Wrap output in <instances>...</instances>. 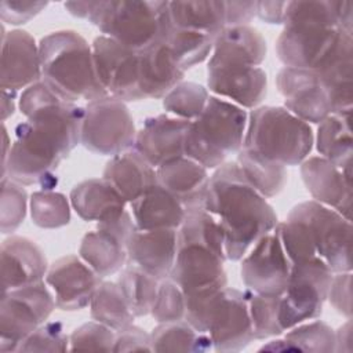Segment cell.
<instances>
[{"mask_svg":"<svg viewBox=\"0 0 353 353\" xmlns=\"http://www.w3.org/2000/svg\"><path fill=\"white\" fill-rule=\"evenodd\" d=\"M18 106L26 120L15 127L1 178L52 190L58 167L80 143L84 106L61 99L43 80L22 91Z\"/></svg>","mask_w":353,"mask_h":353,"instance_id":"cell-1","label":"cell"},{"mask_svg":"<svg viewBox=\"0 0 353 353\" xmlns=\"http://www.w3.org/2000/svg\"><path fill=\"white\" fill-rule=\"evenodd\" d=\"M203 207L222 228L229 261H240L279 222L273 207L248 183L236 161L215 168Z\"/></svg>","mask_w":353,"mask_h":353,"instance_id":"cell-2","label":"cell"},{"mask_svg":"<svg viewBox=\"0 0 353 353\" xmlns=\"http://www.w3.org/2000/svg\"><path fill=\"white\" fill-rule=\"evenodd\" d=\"M41 80L63 101L92 102L109 97L94 66L91 44L76 30L48 33L39 41Z\"/></svg>","mask_w":353,"mask_h":353,"instance_id":"cell-3","label":"cell"},{"mask_svg":"<svg viewBox=\"0 0 353 353\" xmlns=\"http://www.w3.org/2000/svg\"><path fill=\"white\" fill-rule=\"evenodd\" d=\"M248 121L245 109L230 101L210 95L201 114L189 123L183 141V156L207 170H215L244 143Z\"/></svg>","mask_w":353,"mask_h":353,"instance_id":"cell-4","label":"cell"},{"mask_svg":"<svg viewBox=\"0 0 353 353\" xmlns=\"http://www.w3.org/2000/svg\"><path fill=\"white\" fill-rule=\"evenodd\" d=\"M314 143L312 127L284 106H258L248 114L243 148L285 167L299 165Z\"/></svg>","mask_w":353,"mask_h":353,"instance_id":"cell-5","label":"cell"},{"mask_svg":"<svg viewBox=\"0 0 353 353\" xmlns=\"http://www.w3.org/2000/svg\"><path fill=\"white\" fill-rule=\"evenodd\" d=\"M185 320L210 335L215 352H240L254 341L245 292L237 288L226 285L210 296L186 298Z\"/></svg>","mask_w":353,"mask_h":353,"instance_id":"cell-6","label":"cell"},{"mask_svg":"<svg viewBox=\"0 0 353 353\" xmlns=\"http://www.w3.org/2000/svg\"><path fill=\"white\" fill-rule=\"evenodd\" d=\"M90 22L103 36L138 54L163 43L172 28L168 1L99 0Z\"/></svg>","mask_w":353,"mask_h":353,"instance_id":"cell-7","label":"cell"},{"mask_svg":"<svg viewBox=\"0 0 353 353\" xmlns=\"http://www.w3.org/2000/svg\"><path fill=\"white\" fill-rule=\"evenodd\" d=\"M347 51H353V36L338 28L285 25L276 40L277 58L285 68L320 72Z\"/></svg>","mask_w":353,"mask_h":353,"instance_id":"cell-8","label":"cell"},{"mask_svg":"<svg viewBox=\"0 0 353 353\" xmlns=\"http://www.w3.org/2000/svg\"><path fill=\"white\" fill-rule=\"evenodd\" d=\"M287 218L307 228L316 255L332 273L352 272V222L349 219L314 200L294 205Z\"/></svg>","mask_w":353,"mask_h":353,"instance_id":"cell-9","label":"cell"},{"mask_svg":"<svg viewBox=\"0 0 353 353\" xmlns=\"http://www.w3.org/2000/svg\"><path fill=\"white\" fill-rule=\"evenodd\" d=\"M134 117L125 102L105 97L84 106L80 145L101 156L113 157L134 148Z\"/></svg>","mask_w":353,"mask_h":353,"instance_id":"cell-10","label":"cell"},{"mask_svg":"<svg viewBox=\"0 0 353 353\" xmlns=\"http://www.w3.org/2000/svg\"><path fill=\"white\" fill-rule=\"evenodd\" d=\"M57 307L55 298L44 281L1 292L0 352H18L22 342Z\"/></svg>","mask_w":353,"mask_h":353,"instance_id":"cell-11","label":"cell"},{"mask_svg":"<svg viewBox=\"0 0 353 353\" xmlns=\"http://www.w3.org/2000/svg\"><path fill=\"white\" fill-rule=\"evenodd\" d=\"M332 276L334 273L319 256L291 268L279 307V320L284 331L317 319L323 313Z\"/></svg>","mask_w":353,"mask_h":353,"instance_id":"cell-12","label":"cell"},{"mask_svg":"<svg viewBox=\"0 0 353 353\" xmlns=\"http://www.w3.org/2000/svg\"><path fill=\"white\" fill-rule=\"evenodd\" d=\"M226 255L199 243L178 244L170 279L186 298L210 296L228 285L223 268Z\"/></svg>","mask_w":353,"mask_h":353,"instance_id":"cell-13","label":"cell"},{"mask_svg":"<svg viewBox=\"0 0 353 353\" xmlns=\"http://www.w3.org/2000/svg\"><path fill=\"white\" fill-rule=\"evenodd\" d=\"M91 48L97 77L109 97L125 103L145 99L139 90L138 52L103 34L94 39Z\"/></svg>","mask_w":353,"mask_h":353,"instance_id":"cell-14","label":"cell"},{"mask_svg":"<svg viewBox=\"0 0 353 353\" xmlns=\"http://www.w3.org/2000/svg\"><path fill=\"white\" fill-rule=\"evenodd\" d=\"M135 229L125 210L117 218L98 223L81 239L79 256L102 279L120 272L127 263V241Z\"/></svg>","mask_w":353,"mask_h":353,"instance_id":"cell-15","label":"cell"},{"mask_svg":"<svg viewBox=\"0 0 353 353\" xmlns=\"http://www.w3.org/2000/svg\"><path fill=\"white\" fill-rule=\"evenodd\" d=\"M291 268L276 233L272 230L241 258L240 276L244 285L254 292L281 295L287 288Z\"/></svg>","mask_w":353,"mask_h":353,"instance_id":"cell-16","label":"cell"},{"mask_svg":"<svg viewBox=\"0 0 353 353\" xmlns=\"http://www.w3.org/2000/svg\"><path fill=\"white\" fill-rule=\"evenodd\" d=\"M276 85L284 98V108L307 124H319L334 113L328 91L316 70L284 66L276 76Z\"/></svg>","mask_w":353,"mask_h":353,"instance_id":"cell-17","label":"cell"},{"mask_svg":"<svg viewBox=\"0 0 353 353\" xmlns=\"http://www.w3.org/2000/svg\"><path fill=\"white\" fill-rule=\"evenodd\" d=\"M207 85L215 97L243 109H255L268 94V76L259 66L208 62Z\"/></svg>","mask_w":353,"mask_h":353,"instance_id":"cell-18","label":"cell"},{"mask_svg":"<svg viewBox=\"0 0 353 353\" xmlns=\"http://www.w3.org/2000/svg\"><path fill=\"white\" fill-rule=\"evenodd\" d=\"M1 90L17 92L41 80L40 50L34 37L22 29L6 32L1 25Z\"/></svg>","mask_w":353,"mask_h":353,"instance_id":"cell-19","label":"cell"},{"mask_svg":"<svg viewBox=\"0 0 353 353\" xmlns=\"http://www.w3.org/2000/svg\"><path fill=\"white\" fill-rule=\"evenodd\" d=\"M46 283L54 291L57 307L73 312L90 305L102 277L80 256L65 255L50 265Z\"/></svg>","mask_w":353,"mask_h":353,"instance_id":"cell-20","label":"cell"},{"mask_svg":"<svg viewBox=\"0 0 353 353\" xmlns=\"http://www.w3.org/2000/svg\"><path fill=\"white\" fill-rule=\"evenodd\" d=\"M301 176L313 200L352 219V171L334 165L321 156L305 159Z\"/></svg>","mask_w":353,"mask_h":353,"instance_id":"cell-21","label":"cell"},{"mask_svg":"<svg viewBox=\"0 0 353 353\" xmlns=\"http://www.w3.org/2000/svg\"><path fill=\"white\" fill-rule=\"evenodd\" d=\"M189 123L171 114L148 117L137 131L134 149L154 168L183 157V141Z\"/></svg>","mask_w":353,"mask_h":353,"instance_id":"cell-22","label":"cell"},{"mask_svg":"<svg viewBox=\"0 0 353 353\" xmlns=\"http://www.w3.org/2000/svg\"><path fill=\"white\" fill-rule=\"evenodd\" d=\"M1 292L43 281L48 272L44 251L33 240L10 236L1 243Z\"/></svg>","mask_w":353,"mask_h":353,"instance_id":"cell-23","label":"cell"},{"mask_svg":"<svg viewBox=\"0 0 353 353\" xmlns=\"http://www.w3.org/2000/svg\"><path fill=\"white\" fill-rule=\"evenodd\" d=\"M176 229H134L127 241V263L163 280L170 276L176 256Z\"/></svg>","mask_w":353,"mask_h":353,"instance_id":"cell-24","label":"cell"},{"mask_svg":"<svg viewBox=\"0 0 353 353\" xmlns=\"http://www.w3.org/2000/svg\"><path fill=\"white\" fill-rule=\"evenodd\" d=\"M156 175L157 183L176 197L185 210L203 207L210 182L205 167L183 156L157 167Z\"/></svg>","mask_w":353,"mask_h":353,"instance_id":"cell-25","label":"cell"},{"mask_svg":"<svg viewBox=\"0 0 353 353\" xmlns=\"http://www.w3.org/2000/svg\"><path fill=\"white\" fill-rule=\"evenodd\" d=\"M70 205L85 222H108L125 211L127 201L102 178H90L73 186L69 194Z\"/></svg>","mask_w":353,"mask_h":353,"instance_id":"cell-26","label":"cell"},{"mask_svg":"<svg viewBox=\"0 0 353 353\" xmlns=\"http://www.w3.org/2000/svg\"><path fill=\"white\" fill-rule=\"evenodd\" d=\"M102 176L130 204L157 183L156 168L134 148L108 160Z\"/></svg>","mask_w":353,"mask_h":353,"instance_id":"cell-27","label":"cell"},{"mask_svg":"<svg viewBox=\"0 0 353 353\" xmlns=\"http://www.w3.org/2000/svg\"><path fill=\"white\" fill-rule=\"evenodd\" d=\"M185 72L175 63L168 48L159 43L138 54L139 90L145 99H161L183 81Z\"/></svg>","mask_w":353,"mask_h":353,"instance_id":"cell-28","label":"cell"},{"mask_svg":"<svg viewBox=\"0 0 353 353\" xmlns=\"http://www.w3.org/2000/svg\"><path fill=\"white\" fill-rule=\"evenodd\" d=\"M268 52L266 40L252 26H226L215 39L210 63L259 66Z\"/></svg>","mask_w":353,"mask_h":353,"instance_id":"cell-29","label":"cell"},{"mask_svg":"<svg viewBox=\"0 0 353 353\" xmlns=\"http://www.w3.org/2000/svg\"><path fill=\"white\" fill-rule=\"evenodd\" d=\"M137 229H176L185 219L186 210L168 190L156 183L141 197L130 203Z\"/></svg>","mask_w":353,"mask_h":353,"instance_id":"cell-30","label":"cell"},{"mask_svg":"<svg viewBox=\"0 0 353 353\" xmlns=\"http://www.w3.org/2000/svg\"><path fill=\"white\" fill-rule=\"evenodd\" d=\"M283 25H319L353 33V3L331 0L288 1Z\"/></svg>","mask_w":353,"mask_h":353,"instance_id":"cell-31","label":"cell"},{"mask_svg":"<svg viewBox=\"0 0 353 353\" xmlns=\"http://www.w3.org/2000/svg\"><path fill=\"white\" fill-rule=\"evenodd\" d=\"M172 28L203 33L215 39L226 28L225 1H168Z\"/></svg>","mask_w":353,"mask_h":353,"instance_id":"cell-32","label":"cell"},{"mask_svg":"<svg viewBox=\"0 0 353 353\" xmlns=\"http://www.w3.org/2000/svg\"><path fill=\"white\" fill-rule=\"evenodd\" d=\"M316 149L338 168L352 171V110L332 113L319 123Z\"/></svg>","mask_w":353,"mask_h":353,"instance_id":"cell-33","label":"cell"},{"mask_svg":"<svg viewBox=\"0 0 353 353\" xmlns=\"http://www.w3.org/2000/svg\"><path fill=\"white\" fill-rule=\"evenodd\" d=\"M237 165L248 183L265 199L277 196L288 179L287 167L272 161L252 150L241 148L237 152Z\"/></svg>","mask_w":353,"mask_h":353,"instance_id":"cell-34","label":"cell"},{"mask_svg":"<svg viewBox=\"0 0 353 353\" xmlns=\"http://www.w3.org/2000/svg\"><path fill=\"white\" fill-rule=\"evenodd\" d=\"M152 352H192L214 350L208 334L199 332L186 320L160 323L150 332Z\"/></svg>","mask_w":353,"mask_h":353,"instance_id":"cell-35","label":"cell"},{"mask_svg":"<svg viewBox=\"0 0 353 353\" xmlns=\"http://www.w3.org/2000/svg\"><path fill=\"white\" fill-rule=\"evenodd\" d=\"M90 313L92 320L114 331L134 324L135 319L117 281L102 280L90 301Z\"/></svg>","mask_w":353,"mask_h":353,"instance_id":"cell-36","label":"cell"},{"mask_svg":"<svg viewBox=\"0 0 353 353\" xmlns=\"http://www.w3.org/2000/svg\"><path fill=\"white\" fill-rule=\"evenodd\" d=\"M117 283L135 317L150 314L159 291V279L135 265L127 263L120 270Z\"/></svg>","mask_w":353,"mask_h":353,"instance_id":"cell-37","label":"cell"},{"mask_svg":"<svg viewBox=\"0 0 353 353\" xmlns=\"http://www.w3.org/2000/svg\"><path fill=\"white\" fill-rule=\"evenodd\" d=\"M163 44L168 48L175 63L186 72L211 57L214 39L203 33L171 28Z\"/></svg>","mask_w":353,"mask_h":353,"instance_id":"cell-38","label":"cell"},{"mask_svg":"<svg viewBox=\"0 0 353 353\" xmlns=\"http://www.w3.org/2000/svg\"><path fill=\"white\" fill-rule=\"evenodd\" d=\"M32 222L41 229H58L70 222V200L55 190L40 189L30 194Z\"/></svg>","mask_w":353,"mask_h":353,"instance_id":"cell-39","label":"cell"},{"mask_svg":"<svg viewBox=\"0 0 353 353\" xmlns=\"http://www.w3.org/2000/svg\"><path fill=\"white\" fill-rule=\"evenodd\" d=\"M254 339L279 336L284 332L279 320L280 295H265L244 290Z\"/></svg>","mask_w":353,"mask_h":353,"instance_id":"cell-40","label":"cell"},{"mask_svg":"<svg viewBox=\"0 0 353 353\" xmlns=\"http://www.w3.org/2000/svg\"><path fill=\"white\" fill-rule=\"evenodd\" d=\"M208 98L210 94L204 85L181 81L163 98V108L171 116L192 121L201 114Z\"/></svg>","mask_w":353,"mask_h":353,"instance_id":"cell-41","label":"cell"},{"mask_svg":"<svg viewBox=\"0 0 353 353\" xmlns=\"http://www.w3.org/2000/svg\"><path fill=\"white\" fill-rule=\"evenodd\" d=\"M287 331L284 338L295 350L314 353L335 352V331L324 321H305Z\"/></svg>","mask_w":353,"mask_h":353,"instance_id":"cell-42","label":"cell"},{"mask_svg":"<svg viewBox=\"0 0 353 353\" xmlns=\"http://www.w3.org/2000/svg\"><path fill=\"white\" fill-rule=\"evenodd\" d=\"M273 232L276 233L291 266L317 256L309 230L303 223L287 218L283 222H277Z\"/></svg>","mask_w":353,"mask_h":353,"instance_id":"cell-43","label":"cell"},{"mask_svg":"<svg viewBox=\"0 0 353 353\" xmlns=\"http://www.w3.org/2000/svg\"><path fill=\"white\" fill-rule=\"evenodd\" d=\"M29 199L23 185L1 178L0 200V228L3 234L14 233L25 221Z\"/></svg>","mask_w":353,"mask_h":353,"instance_id":"cell-44","label":"cell"},{"mask_svg":"<svg viewBox=\"0 0 353 353\" xmlns=\"http://www.w3.org/2000/svg\"><path fill=\"white\" fill-rule=\"evenodd\" d=\"M186 298L183 291L170 279L160 280L157 296L152 307V317L160 323L185 320Z\"/></svg>","mask_w":353,"mask_h":353,"instance_id":"cell-45","label":"cell"},{"mask_svg":"<svg viewBox=\"0 0 353 353\" xmlns=\"http://www.w3.org/2000/svg\"><path fill=\"white\" fill-rule=\"evenodd\" d=\"M69 338V350L113 352L116 331L94 320L77 327Z\"/></svg>","mask_w":353,"mask_h":353,"instance_id":"cell-46","label":"cell"},{"mask_svg":"<svg viewBox=\"0 0 353 353\" xmlns=\"http://www.w3.org/2000/svg\"><path fill=\"white\" fill-rule=\"evenodd\" d=\"M70 338L59 321H46L39 325L19 346L18 352H66Z\"/></svg>","mask_w":353,"mask_h":353,"instance_id":"cell-47","label":"cell"},{"mask_svg":"<svg viewBox=\"0 0 353 353\" xmlns=\"http://www.w3.org/2000/svg\"><path fill=\"white\" fill-rule=\"evenodd\" d=\"M48 1H26V0H1L0 1V17L3 23L23 25L40 14Z\"/></svg>","mask_w":353,"mask_h":353,"instance_id":"cell-48","label":"cell"},{"mask_svg":"<svg viewBox=\"0 0 353 353\" xmlns=\"http://www.w3.org/2000/svg\"><path fill=\"white\" fill-rule=\"evenodd\" d=\"M327 299L331 306L346 319H352V273H334Z\"/></svg>","mask_w":353,"mask_h":353,"instance_id":"cell-49","label":"cell"},{"mask_svg":"<svg viewBox=\"0 0 353 353\" xmlns=\"http://www.w3.org/2000/svg\"><path fill=\"white\" fill-rule=\"evenodd\" d=\"M113 352H152L150 334L138 325H128L116 331Z\"/></svg>","mask_w":353,"mask_h":353,"instance_id":"cell-50","label":"cell"},{"mask_svg":"<svg viewBox=\"0 0 353 353\" xmlns=\"http://www.w3.org/2000/svg\"><path fill=\"white\" fill-rule=\"evenodd\" d=\"M226 26L248 25L256 17V1H225Z\"/></svg>","mask_w":353,"mask_h":353,"instance_id":"cell-51","label":"cell"},{"mask_svg":"<svg viewBox=\"0 0 353 353\" xmlns=\"http://www.w3.org/2000/svg\"><path fill=\"white\" fill-rule=\"evenodd\" d=\"M288 1H256V17L270 25H283Z\"/></svg>","mask_w":353,"mask_h":353,"instance_id":"cell-52","label":"cell"},{"mask_svg":"<svg viewBox=\"0 0 353 353\" xmlns=\"http://www.w3.org/2000/svg\"><path fill=\"white\" fill-rule=\"evenodd\" d=\"M98 4H99V0L98 1H66L63 3V7L70 15L80 19H87L90 22L97 11Z\"/></svg>","mask_w":353,"mask_h":353,"instance_id":"cell-53","label":"cell"},{"mask_svg":"<svg viewBox=\"0 0 353 353\" xmlns=\"http://www.w3.org/2000/svg\"><path fill=\"white\" fill-rule=\"evenodd\" d=\"M352 350V323L350 319H347V321L335 331V352L350 353Z\"/></svg>","mask_w":353,"mask_h":353,"instance_id":"cell-54","label":"cell"},{"mask_svg":"<svg viewBox=\"0 0 353 353\" xmlns=\"http://www.w3.org/2000/svg\"><path fill=\"white\" fill-rule=\"evenodd\" d=\"M15 94L17 92L1 90V120H3V123L7 120V117L14 114V110H15Z\"/></svg>","mask_w":353,"mask_h":353,"instance_id":"cell-55","label":"cell"},{"mask_svg":"<svg viewBox=\"0 0 353 353\" xmlns=\"http://www.w3.org/2000/svg\"><path fill=\"white\" fill-rule=\"evenodd\" d=\"M1 130H3V161H1V168L6 165L7 160H8V154H10V149H11V142L8 138V132L6 128V124H1Z\"/></svg>","mask_w":353,"mask_h":353,"instance_id":"cell-56","label":"cell"}]
</instances>
